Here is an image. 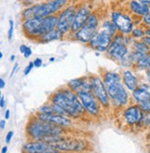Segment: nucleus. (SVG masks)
I'll return each mask as SVG.
<instances>
[{
  "label": "nucleus",
  "mask_w": 150,
  "mask_h": 153,
  "mask_svg": "<svg viewBox=\"0 0 150 153\" xmlns=\"http://www.w3.org/2000/svg\"><path fill=\"white\" fill-rule=\"evenodd\" d=\"M48 102L60 106L67 115L73 120L81 119L87 114L77 93L72 91L67 86L60 87L52 92L48 97Z\"/></svg>",
  "instance_id": "obj_1"
},
{
  "label": "nucleus",
  "mask_w": 150,
  "mask_h": 153,
  "mask_svg": "<svg viewBox=\"0 0 150 153\" xmlns=\"http://www.w3.org/2000/svg\"><path fill=\"white\" fill-rule=\"evenodd\" d=\"M67 129L50 123L45 122L33 115L25 127V134L28 140H42L53 136L66 135Z\"/></svg>",
  "instance_id": "obj_2"
},
{
  "label": "nucleus",
  "mask_w": 150,
  "mask_h": 153,
  "mask_svg": "<svg viewBox=\"0 0 150 153\" xmlns=\"http://www.w3.org/2000/svg\"><path fill=\"white\" fill-rule=\"evenodd\" d=\"M70 4V0H51L46 2H37L33 6L25 7L22 9L20 13L21 20L58 15L61 10Z\"/></svg>",
  "instance_id": "obj_3"
},
{
  "label": "nucleus",
  "mask_w": 150,
  "mask_h": 153,
  "mask_svg": "<svg viewBox=\"0 0 150 153\" xmlns=\"http://www.w3.org/2000/svg\"><path fill=\"white\" fill-rule=\"evenodd\" d=\"M119 33L116 25L110 19H106L101 22V25L98 31L88 43V46L95 52L106 53L110 46L113 38Z\"/></svg>",
  "instance_id": "obj_4"
},
{
  "label": "nucleus",
  "mask_w": 150,
  "mask_h": 153,
  "mask_svg": "<svg viewBox=\"0 0 150 153\" xmlns=\"http://www.w3.org/2000/svg\"><path fill=\"white\" fill-rule=\"evenodd\" d=\"M129 38L130 35H123L120 32L115 35L110 46L106 52L108 57L114 62L120 63L130 53L129 45H132L133 38L131 40H129Z\"/></svg>",
  "instance_id": "obj_5"
},
{
  "label": "nucleus",
  "mask_w": 150,
  "mask_h": 153,
  "mask_svg": "<svg viewBox=\"0 0 150 153\" xmlns=\"http://www.w3.org/2000/svg\"><path fill=\"white\" fill-rule=\"evenodd\" d=\"M101 22L102 21L99 14L96 11H94L86 20V22L83 24V26L76 33L71 35V38L82 43H84V45H88L93 36L94 35V33L99 29Z\"/></svg>",
  "instance_id": "obj_6"
},
{
  "label": "nucleus",
  "mask_w": 150,
  "mask_h": 153,
  "mask_svg": "<svg viewBox=\"0 0 150 153\" xmlns=\"http://www.w3.org/2000/svg\"><path fill=\"white\" fill-rule=\"evenodd\" d=\"M106 91L110 95L111 101V107L115 110L123 109L128 106L130 102V96L129 91H128L125 86L122 82H115L106 86Z\"/></svg>",
  "instance_id": "obj_7"
},
{
  "label": "nucleus",
  "mask_w": 150,
  "mask_h": 153,
  "mask_svg": "<svg viewBox=\"0 0 150 153\" xmlns=\"http://www.w3.org/2000/svg\"><path fill=\"white\" fill-rule=\"evenodd\" d=\"M79 8V4L74 3L70 4L66 7L63 10L58 14V26L57 29L61 32L62 34L68 37L70 34L71 27L73 24V21L76 16L77 10Z\"/></svg>",
  "instance_id": "obj_8"
},
{
  "label": "nucleus",
  "mask_w": 150,
  "mask_h": 153,
  "mask_svg": "<svg viewBox=\"0 0 150 153\" xmlns=\"http://www.w3.org/2000/svg\"><path fill=\"white\" fill-rule=\"evenodd\" d=\"M89 79L93 94L101 104L103 110L109 111L111 108V101L102 78L98 75H90Z\"/></svg>",
  "instance_id": "obj_9"
},
{
  "label": "nucleus",
  "mask_w": 150,
  "mask_h": 153,
  "mask_svg": "<svg viewBox=\"0 0 150 153\" xmlns=\"http://www.w3.org/2000/svg\"><path fill=\"white\" fill-rule=\"evenodd\" d=\"M110 19L112 22L116 25L118 30L120 33L123 35H130L132 30H134V20L133 18L125 12H122L121 10H112Z\"/></svg>",
  "instance_id": "obj_10"
},
{
  "label": "nucleus",
  "mask_w": 150,
  "mask_h": 153,
  "mask_svg": "<svg viewBox=\"0 0 150 153\" xmlns=\"http://www.w3.org/2000/svg\"><path fill=\"white\" fill-rule=\"evenodd\" d=\"M77 95L84 108L85 112L87 113V115L93 118L100 116L103 108L92 91H82L79 92Z\"/></svg>",
  "instance_id": "obj_11"
},
{
  "label": "nucleus",
  "mask_w": 150,
  "mask_h": 153,
  "mask_svg": "<svg viewBox=\"0 0 150 153\" xmlns=\"http://www.w3.org/2000/svg\"><path fill=\"white\" fill-rule=\"evenodd\" d=\"M54 146L61 153H79L87 149V142L85 140L69 137L58 143L54 144Z\"/></svg>",
  "instance_id": "obj_12"
},
{
  "label": "nucleus",
  "mask_w": 150,
  "mask_h": 153,
  "mask_svg": "<svg viewBox=\"0 0 150 153\" xmlns=\"http://www.w3.org/2000/svg\"><path fill=\"white\" fill-rule=\"evenodd\" d=\"M42 22L43 18H33L22 20L21 30L24 36L36 42L37 39L42 36Z\"/></svg>",
  "instance_id": "obj_13"
},
{
  "label": "nucleus",
  "mask_w": 150,
  "mask_h": 153,
  "mask_svg": "<svg viewBox=\"0 0 150 153\" xmlns=\"http://www.w3.org/2000/svg\"><path fill=\"white\" fill-rule=\"evenodd\" d=\"M22 153H61L54 145L42 140H28L21 149Z\"/></svg>",
  "instance_id": "obj_14"
},
{
  "label": "nucleus",
  "mask_w": 150,
  "mask_h": 153,
  "mask_svg": "<svg viewBox=\"0 0 150 153\" xmlns=\"http://www.w3.org/2000/svg\"><path fill=\"white\" fill-rule=\"evenodd\" d=\"M93 12H94V8L90 5V3H86V2H85V3L80 5L79 6V8L77 10L76 16H75L73 24H72V27H71L70 34L68 37L73 35L74 33H76V32L83 26V24L86 22V20L92 15Z\"/></svg>",
  "instance_id": "obj_15"
},
{
  "label": "nucleus",
  "mask_w": 150,
  "mask_h": 153,
  "mask_svg": "<svg viewBox=\"0 0 150 153\" xmlns=\"http://www.w3.org/2000/svg\"><path fill=\"white\" fill-rule=\"evenodd\" d=\"M144 115V112L137 104L128 105L122 109V116L124 123L132 126L143 122Z\"/></svg>",
  "instance_id": "obj_16"
},
{
  "label": "nucleus",
  "mask_w": 150,
  "mask_h": 153,
  "mask_svg": "<svg viewBox=\"0 0 150 153\" xmlns=\"http://www.w3.org/2000/svg\"><path fill=\"white\" fill-rule=\"evenodd\" d=\"M34 116H36L38 119L43 120V121L50 123L52 125H55L63 128H70L73 126V119H71L69 116H65V115H60V114H42L39 112H36L34 114Z\"/></svg>",
  "instance_id": "obj_17"
},
{
  "label": "nucleus",
  "mask_w": 150,
  "mask_h": 153,
  "mask_svg": "<svg viewBox=\"0 0 150 153\" xmlns=\"http://www.w3.org/2000/svg\"><path fill=\"white\" fill-rule=\"evenodd\" d=\"M133 99L144 113L150 112V91L146 86H140L132 92Z\"/></svg>",
  "instance_id": "obj_18"
},
{
  "label": "nucleus",
  "mask_w": 150,
  "mask_h": 153,
  "mask_svg": "<svg viewBox=\"0 0 150 153\" xmlns=\"http://www.w3.org/2000/svg\"><path fill=\"white\" fill-rule=\"evenodd\" d=\"M66 86L77 94L82 91H92L89 76L70 79V81H68Z\"/></svg>",
  "instance_id": "obj_19"
},
{
  "label": "nucleus",
  "mask_w": 150,
  "mask_h": 153,
  "mask_svg": "<svg viewBox=\"0 0 150 153\" xmlns=\"http://www.w3.org/2000/svg\"><path fill=\"white\" fill-rule=\"evenodd\" d=\"M122 76V83L129 91L133 92L139 87L137 76L134 74V72L131 69L123 70Z\"/></svg>",
  "instance_id": "obj_20"
},
{
  "label": "nucleus",
  "mask_w": 150,
  "mask_h": 153,
  "mask_svg": "<svg viewBox=\"0 0 150 153\" xmlns=\"http://www.w3.org/2000/svg\"><path fill=\"white\" fill-rule=\"evenodd\" d=\"M58 15H51L43 18L42 22V35L46 32L52 31L57 29L58 26Z\"/></svg>",
  "instance_id": "obj_21"
},
{
  "label": "nucleus",
  "mask_w": 150,
  "mask_h": 153,
  "mask_svg": "<svg viewBox=\"0 0 150 153\" xmlns=\"http://www.w3.org/2000/svg\"><path fill=\"white\" fill-rule=\"evenodd\" d=\"M64 38H66L65 35L62 34L58 29H56L54 30L43 34L40 38L37 39L36 42H38V43H47V42H54V41H60V40H63Z\"/></svg>",
  "instance_id": "obj_22"
},
{
  "label": "nucleus",
  "mask_w": 150,
  "mask_h": 153,
  "mask_svg": "<svg viewBox=\"0 0 150 153\" xmlns=\"http://www.w3.org/2000/svg\"><path fill=\"white\" fill-rule=\"evenodd\" d=\"M129 8L133 13L138 16L145 17L146 15L150 13V6L144 5L137 0H131L129 3Z\"/></svg>",
  "instance_id": "obj_23"
},
{
  "label": "nucleus",
  "mask_w": 150,
  "mask_h": 153,
  "mask_svg": "<svg viewBox=\"0 0 150 153\" xmlns=\"http://www.w3.org/2000/svg\"><path fill=\"white\" fill-rule=\"evenodd\" d=\"M101 78L105 86L110 85L115 82H122V76L119 72L115 71H106L101 75Z\"/></svg>",
  "instance_id": "obj_24"
},
{
  "label": "nucleus",
  "mask_w": 150,
  "mask_h": 153,
  "mask_svg": "<svg viewBox=\"0 0 150 153\" xmlns=\"http://www.w3.org/2000/svg\"><path fill=\"white\" fill-rule=\"evenodd\" d=\"M132 50L139 52L141 53H148L150 52V48L146 45V43L142 40L134 41L132 42Z\"/></svg>",
  "instance_id": "obj_25"
},
{
  "label": "nucleus",
  "mask_w": 150,
  "mask_h": 153,
  "mask_svg": "<svg viewBox=\"0 0 150 153\" xmlns=\"http://www.w3.org/2000/svg\"><path fill=\"white\" fill-rule=\"evenodd\" d=\"M135 67L141 70H148L150 69V53H146L144 57L138 60L135 63Z\"/></svg>",
  "instance_id": "obj_26"
},
{
  "label": "nucleus",
  "mask_w": 150,
  "mask_h": 153,
  "mask_svg": "<svg viewBox=\"0 0 150 153\" xmlns=\"http://www.w3.org/2000/svg\"><path fill=\"white\" fill-rule=\"evenodd\" d=\"M130 36L133 39H143L146 36V30H144L140 27H135L132 30Z\"/></svg>",
  "instance_id": "obj_27"
},
{
  "label": "nucleus",
  "mask_w": 150,
  "mask_h": 153,
  "mask_svg": "<svg viewBox=\"0 0 150 153\" xmlns=\"http://www.w3.org/2000/svg\"><path fill=\"white\" fill-rule=\"evenodd\" d=\"M37 112L42 113V114H54V111H53V109H52L49 102H47L46 103H44L42 106H40L38 108Z\"/></svg>",
  "instance_id": "obj_28"
},
{
  "label": "nucleus",
  "mask_w": 150,
  "mask_h": 153,
  "mask_svg": "<svg viewBox=\"0 0 150 153\" xmlns=\"http://www.w3.org/2000/svg\"><path fill=\"white\" fill-rule=\"evenodd\" d=\"M9 28L8 30V41H11L13 37V32H14V21L13 19H9Z\"/></svg>",
  "instance_id": "obj_29"
},
{
  "label": "nucleus",
  "mask_w": 150,
  "mask_h": 153,
  "mask_svg": "<svg viewBox=\"0 0 150 153\" xmlns=\"http://www.w3.org/2000/svg\"><path fill=\"white\" fill-rule=\"evenodd\" d=\"M34 68V62L32 61V62H30V63L28 64V65H27V67L24 68V71H23L24 76L29 75V74H30V72L32 71V69H33Z\"/></svg>",
  "instance_id": "obj_30"
},
{
  "label": "nucleus",
  "mask_w": 150,
  "mask_h": 153,
  "mask_svg": "<svg viewBox=\"0 0 150 153\" xmlns=\"http://www.w3.org/2000/svg\"><path fill=\"white\" fill-rule=\"evenodd\" d=\"M143 123H144V125L146 126H150V112L149 113H146V114L144 115Z\"/></svg>",
  "instance_id": "obj_31"
},
{
  "label": "nucleus",
  "mask_w": 150,
  "mask_h": 153,
  "mask_svg": "<svg viewBox=\"0 0 150 153\" xmlns=\"http://www.w3.org/2000/svg\"><path fill=\"white\" fill-rule=\"evenodd\" d=\"M13 136H14V132H13V131H8L7 136H6V143H10V141H11Z\"/></svg>",
  "instance_id": "obj_32"
},
{
  "label": "nucleus",
  "mask_w": 150,
  "mask_h": 153,
  "mask_svg": "<svg viewBox=\"0 0 150 153\" xmlns=\"http://www.w3.org/2000/svg\"><path fill=\"white\" fill-rule=\"evenodd\" d=\"M34 68H41L43 65V60L41 58H35L34 61Z\"/></svg>",
  "instance_id": "obj_33"
},
{
  "label": "nucleus",
  "mask_w": 150,
  "mask_h": 153,
  "mask_svg": "<svg viewBox=\"0 0 150 153\" xmlns=\"http://www.w3.org/2000/svg\"><path fill=\"white\" fill-rule=\"evenodd\" d=\"M143 22L147 27H150V13H148L147 15H146L145 17H143Z\"/></svg>",
  "instance_id": "obj_34"
},
{
  "label": "nucleus",
  "mask_w": 150,
  "mask_h": 153,
  "mask_svg": "<svg viewBox=\"0 0 150 153\" xmlns=\"http://www.w3.org/2000/svg\"><path fill=\"white\" fill-rule=\"evenodd\" d=\"M32 53H33V51H32L31 47H29V46H28L27 50H26V51H25V53H23V56H24V58H29V57L32 56Z\"/></svg>",
  "instance_id": "obj_35"
},
{
  "label": "nucleus",
  "mask_w": 150,
  "mask_h": 153,
  "mask_svg": "<svg viewBox=\"0 0 150 153\" xmlns=\"http://www.w3.org/2000/svg\"><path fill=\"white\" fill-rule=\"evenodd\" d=\"M141 40H142V41L146 43V45L150 48V37H149V36H146H146H145L143 39H141Z\"/></svg>",
  "instance_id": "obj_36"
},
{
  "label": "nucleus",
  "mask_w": 150,
  "mask_h": 153,
  "mask_svg": "<svg viewBox=\"0 0 150 153\" xmlns=\"http://www.w3.org/2000/svg\"><path fill=\"white\" fill-rule=\"evenodd\" d=\"M27 48H28L27 45H21L20 46V52L23 54V53H25V51L27 50Z\"/></svg>",
  "instance_id": "obj_37"
},
{
  "label": "nucleus",
  "mask_w": 150,
  "mask_h": 153,
  "mask_svg": "<svg viewBox=\"0 0 150 153\" xmlns=\"http://www.w3.org/2000/svg\"><path fill=\"white\" fill-rule=\"evenodd\" d=\"M18 68H19V64H15L14 65V68H13V69L11 71V73H10V76H11V78L14 76V74L16 73V71L18 70Z\"/></svg>",
  "instance_id": "obj_38"
},
{
  "label": "nucleus",
  "mask_w": 150,
  "mask_h": 153,
  "mask_svg": "<svg viewBox=\"0 0 150 153\" xmlns=\"http://www.w3.org/2000/svg\"><path fill=\"white\" fill-rule=\"evenodd\" d=\"M0 106H1V108L5 107V96L4 95H1V98H0Z\"/></svg>",
  "instance_id": "obj_39"
},
{
  "label": "nucleus",
  "mask_w": 150,
  "mask_h": 153,
  "mask_svg": "<svg viewBox=\"0 0 150 153\" xmlns=\"http://www.w3.org/2000/svg\"><path fill=\"white\" fill-rule=\"evenodd\" d=\"M5 126H6V121H5V119H1V120H0V128H1V130H4L5 129Z\"/></svg>",
  "instance_id": "obj_40"
},
{
  "label": "nucleus",
  "mask_w": 150,
  "mask_h": 153,
  "mask_svg": "<svg viewBox=\"0 0 150 153\" xmlns=\"http://www.w3.org/2000/svg\"><path fill=\"white\" fill-rule=\"evenodd\" d=\"M5 87H6V82H5V80L1 78V79H0V88H1V89H4Z\"/></svg>",
  "instance_id": "obj_41"
},
{
  "label": "nucleus",
  "mask_w": 150,
  "mask_h": 153,
  "mask_svg": "<svg viewBox=\"0 0 150 153\" xmlns=\"http://www.w3.org/2000/svg\"><path fill=\"white\" fill-rule=\"evenodd\" d=\"M139 2L146 6H150V0H139Z\"/></svg>",
  "instance_id": "obj_42"
},
{
  "label": "nucleus",
  "mask_w": 150,
  "mask_h": 153,
  "mask_svg": "<svg viewBox=\"0 0 150 153\" xmlns=\"http://www.w3.org/2000/svg\"><path fill=\"white\" fill-rule=\"evenodd\" d=\"M9 117H10V111L6 110V112H5V119H9Z\"/></svg>",
  "instance_id": "obj_43"
},
{
  "label": "nucleus",
  "mask_w": 150,
  "mask_h": 153,
  "mask_svg": "<svg viewBox=\"0 0 150 153\" xmlns=\"http://www.w3.org/2000/svg\"><path fill=\"white\" fill-rule=\"evenodd\" d=\"M146 35L150 37V27H147V28L146 29Z\"/></svg>",
  "instance_id": "obj_44"
},
{
  "label": "nucleus",
  "mask_w": 150,
  "mask_h": 153,
  "mask_svg": "<svg viewBox=\"0 0 150 153\" xmlns=\"http://www.w3.org/2000/svg\"><path fill=\"white\" fill-rule=\"evenodd\" d=\"M146 78H147L148 82L150 83V69H148V70L146 71Z\"/></svg>",
  "instance_id": "obj_45"
},
{
  "label": "nucleus",
  "mask_w": 150,
  "mask_h": 153,
  "mask_svg": "<svg viewBox=\"0 0 150 153\" xmlns=\"http://www.w3.org/2000/svg\"><path fill=\"white\" fill-rule=\"evenodd\" d=\"M7 152H8V147H7V146H5V147H3V148H2L1 153H7Z\"/></svg>",
  "instance_id": "obj_46"
},
{
  "label": "nucleus",
  "mask_w": 150,
  "mask_h": 153,
  "mask_svg": "<svg viewBox=\"0 0 150 153\" xmlns=\"http://www.w3.org/2000/svg\"><path fill=\"white\" fill-rule=\"evenodd\" d=\"M10 61H11V62H14L15 61V56H14V54H12V56H10Z\"/></svg>",
  "instance_id": "obj_47"
},
{
  "label": "nucleus",
  "mask_w": 150,
  "mask_h": 153,
  "mask_svg": "<svg viewBox=\"0 0 150 153\" xmlns=\"http://www.w3.org/2000/svg\"><path fill=\"white\" fill-rule=\"evenodd\" d=\"M37 2H46V1H51V0H36Z\"/></svg>",
  "instance_id": "obj_48"
},
{
  "label": "nucleus",
  "mask_w": 150,
  "mask_h": 153,
  "mask_svg": "<svg viewBox=\"0 0 150 153\" xmlns=\"http://www.w3.org/2000/svg\"><path fill=\"white\" fill-rule=\"evenodd\" d=\"M55 61V57H50L49 58V62H54Z\"/></svg>",
  "instance_id": "obj_49"
},
{
  "label": "nucleus",
  "mask_w": 150,
  "mask_h": 153,
  "mask_svg": "<svg viewBox=\"0 0 150 153\" xmlns=\"http://www.w3.org/2000/svg\"><path fill=\"white\" fill-rule=\"evenodd\" d=\"M0 58H3V53L0 52Z\"/></svg>",
  "instance_id": "obj_50"
},
{
  "label": "nucleus",
  "mask_w": 150,
  "mask_h": 153,
  "mask_svg": "<svg viewBox=\"0 0 150 153\" xmlns=\"http://www.w3.org/2000/svg\"><path fill=\"white\" fill-rule=\"evenodd\" d=\"M149 128H150V126H149Z\"/></svg>",
  "instance_id": "obj_51"
},
{
  "label": "nucleus",
  "mask_w": 150,
  "mask_h": 153,
  "mask_svg": "<svg viewBox=\"0 0 150 153\" xmlns=\"http://www.w3.org/2000/svg\"><path fill=\"white\" fill-rule=\"evenodd\" d=\"M21 1H22V0H21Z\"/></svg>",
  "instance_id": "obj_52"
}]
</instances>
